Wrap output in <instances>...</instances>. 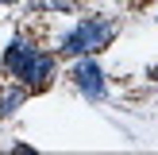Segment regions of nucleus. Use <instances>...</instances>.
Wrapping results in <instances>:
<instances>
[{"label":"nucleus","mask_w":158,"mask_h":155,"mask_svg":"<svg viewBox=\"0 0 158 155\" xmlns=\"http://www.w3.org/2000/svg\"><path fill=\"white\" fill-rule=\"evenodd\" d=\"M73 85L81 89V97H89V101H104V93H108V82H104V70H100V62L97 58H81L73 66Z\"/></svg>","instance_id":"nucleus-2"},{"label":"nucleus","mask_w":158,"mask_h":155,"mask_svg":"<svg viewBox=\"0 0 158 155\" xmlns=\"http://www.w3.org/2000/svg\"><path fill=\"white\" fill-rule=\"evenodd\" d=\"M35 51H39V46L27 43V39H12L8 51H4V70H8L12 78H23V70H27V62L35 58Z\"/></svg>","instance_id":"nucleus-4"},{"label":"nucleus","mask_w":158,"mask_h":155,"mask_svg":"<svg viewBox=\"0 0 158 155\" xmlns=\"http://www.w3.org/2000/svg\"><path fill=\"white\" fill-rule=\"evenodd\" d=\"M69 0H35V12H69Z\"/></svg>","instance_id":"nucleus-6"},{"label":"nucleus","mask_w":158,"mask_h":155,"mask_svg":"<svg viewBox=\"0 0 158 155\" xmlns=\"http://www.w3.org/2000/svg\"><path fill=\"white\" fill-rule=\"evenodd\" d=\"M23 97H27V85H8V89H0V116H12L15 108L23 105Z\"/></svg>","instance_id":"nucleus-5"},{"label":"nucleus","mask_w":158,"mask_h":155,"mask_svg":"<svg viewBox=\"0 0 158 155\" xmlns=\"http://www.w3.org/2000/svg\"><path fill=\"white\" fill-rule=\"evenodd\" d=\"M112 35H116L112 20H104V16H89V20L73 23V27L58 39V51L69 54V58H73V54H97V51H104V46L112 43Z\"/></svg>","instance_id":"nucleus-1"},{"label":"nucleus","mask_w":158,"mask_h":155,"mask_svg":"<svg viewBox=\"0 0 158 155\" xmlns=\"http://www.w3.org/2000/svg\"><path fill=\"white\" fill-rule=\"evenodd\" d=\"M0 4H15V0H0Z\"/></svg>","instance_id":"nucleus-7"},{"label":"nucleus","mask_w":158,"mask_h":155,"mask_svg":"<svg viewBox=\"0 0 158 155\" xmlns=\"http://www.w3.org/2000/svg\"><path fill=\"white\" fill-rule=\"evenodd\" d=\"M50 78H54V54L35 51V58L27 62V70H23L19 85H27V89H43V85L50 82Z\"/></svg>","instance_id":"nucleus-3"}]
</instances>
